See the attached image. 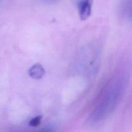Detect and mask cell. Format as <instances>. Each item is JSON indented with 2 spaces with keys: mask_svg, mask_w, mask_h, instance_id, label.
<instances>
[{
  "mask_svg": "<svg viewBox=\"0 0 132 132\" xmlns=\"http://www.w3.org/2000/svg\"><path fill=\"white\" fill-rule=\"evenodd\" d=\"M122 85L117 81L111 82L101 97L98 106L94 113V120L99 121L112 111L121 95Z\"/></svg>",
  "mask_w": 132,
  "mask_h": 132,
  "instance_id": "6da1fadb",
  "label": "cell"
},
{
  "mask_svg": "<svg viewBox=\"0 0 132 132\" xmlns=\"http://www.w3.org/2000/svg\"><path fill=\"white\" fill-rule=\"evenodd\" d=\"M92 4V0H80L78 4V10L81 19L86 20L90 17L91 15Z\"/></svg>",
  "mask_w": 132,
  "mask_h": 132,
  "instance_id": "7a4b0ae2",
  "label": "cell"
},
{
  "mask_svg": "<svg viewBox=\"0 0 132 132\" xmlns=\"http://www.w3.org/2000/svg\"><path fill=\"white\" fill-rule=\"evenodd\" d=\"M28 73L30 77L34 79H39L44 76L45 71L41 65L37 63L32 66V67L29 69Z\"/></svg>",
  "mask_w": 132,
  "mask_h": 132,
  "instance_id": "3957f363",
  "label": "cell"
},
{
  "mask_svg": "<svg viewBox=\"0 0 132 132\" xmlns=\"http://www.w3.org/2000/svg\"><path fill=\"white\" fill-rule=\"evenodd\" d=\"M42 120V116L38 115L35 117L32 118L29 122V125L32 127H37L40 125Z\"/></svg>",
  "mask_w": 132,
  "mask_h": 132,
  "instance_id": "277c9868",
  "label": "cell"
},
{
  "mask_svg": "<svg viewBox=\"0 0 132 132\" xmlns=\"http://www.w3.org/2000/svg\"><path fill=\"white\" fill-rule=\"evenodd\" d=\"M43 132H52L51 129H46V130L43 131Z\"/></svg>",
  "mask_w": 132,
  "mask_h": 132,
  "instance_id": "5b68a950",
  "label": "cell"
}]
</instances>
